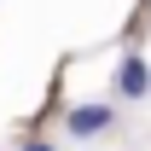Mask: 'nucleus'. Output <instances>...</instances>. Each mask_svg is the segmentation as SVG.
I'll return each instance as SVG.
<instances>
[{
    "label": "nucleus",
    "mask_w": 151,
    "mask_h": 151,
    "mask_svg": "<svg viewBox=\"0 0 151 151\" xmlns=\"http://www.w3.org/2000/svg\"><path fill=\"white\" fill-rule=\"evenodd\" d=\"M64 128H70V139H93V134L111 128V105H76Z\"/></svg>",
    "instance_id": "nucleus-1"
},
{
    "label": "nucleus",
    "mask_w": 151,
    "mask_h": 151,
    "mask_svg": "<svg viewBox=\"0 0 151 151\" xmlns=\"http://www.w3.org/2000/svg\"><path fill=\"white\" fill-rule=\"evenodd\" d=\"M116 93H122V99H145V93H151V70H145L139 52L122 58V70H116Z\"/></svg>",
    "instance_id": "nucleus-2"
},
{
    "label": "nucleus",
    "mask_w": 151,
    "mask_h": 151,
    "mask_svg": "<svg viewBox=\"0 0 151 151\" xmlns=\"http://www.w3.org/2000/svg\"><path fill=\"white\" fill-rule=\"evenodd\" d=\"M23 151H58V145H47V139H23Z\"/></svg>",
    "instance_id": "nucleus-3"
}]
</instances>
